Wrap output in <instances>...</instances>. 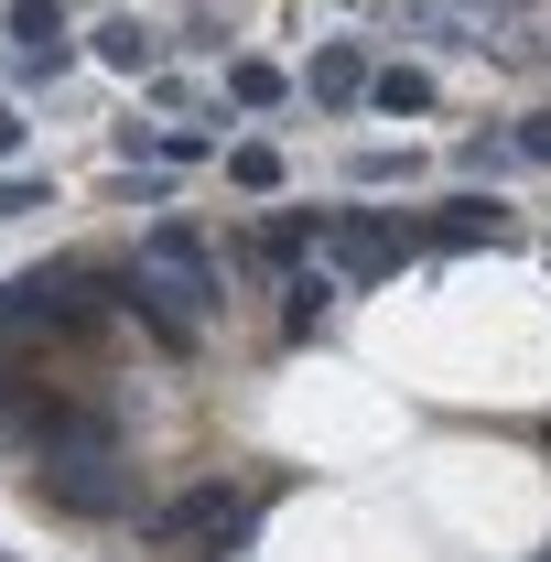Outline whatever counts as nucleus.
Masks as SVG:
<instances>
[{
	"mask_svg": "<svg viewBox=\"0 0 551 562\" xmlns=\"http://www.w3.org/2000/svg\"><path fill=\"white\" fill-rule=\"evenodd\" d=\"M44 497H66V508H131V476H120L109 422H55V432H44Z\"/></svg>",
	"mask_w": 551,
	"mask_h": 562,
	"instance_id": "f257e3e1",
	"label": "nucleus"
},
{
	"mask_svg": "<svg viewBox=\"0 0 551 562\" xmlns=\"http://www.w3.org/2000/svg\"><path fill=\"white\" fill-rule=\"evenodd\" d=\"M140 260L173 281V314H206V303H216V271H206V249H195V227H151Z\"/></svg>",
	"mask_w": 551,
	"mask_h": 562,
	"instance_id": "f03ea898",
	"label": "nucleus"
},
{
	"mask_svg": "<svg viewBox=\"0 0 551 562\" xmlns=\"http://www.w3.org/2000/svg\"><path fill=\"white\" fill-rule=\"evenodd\" d=\"M325 249H336L346 271H390V260H401V238H390V227H368V216H336V227H325Z\"/></svg>",
	"mask_w": 551,
	"mask_h": 562,
	"instance_id": "7ed1b4c3",
	"label": "nucleus"
},
{
	"mask_svg": "<svg viewBox=\"0 0 551 562\" xmlns=\"http://www.w3.org/2000/svg\"><path fill=\"white\" fill-rule=\"evenodd\" d=\"M238 519H249V508H238L227 487H195V497H173V508H162V530H238Z\"/></svg>",
	"mask_w": 551,
	"mask_h": 562,
	"instance_id": "20e7f679",
	"label": "nucleus"
},
{
	"mask_svg": "<svg viewBox=\"0 0 551 562\" xmlns=\"http://www.w3.org/2000/svg\"><path fill=\"white\" fill-rule=\"evenodd\" d=\"M412 33H443V22H497V0H401Z\"/></svg>",
	"mask_w": 551,
	"mask_h": 562,
	"instance_id": "39448f33",
	"label": "nucleus"
},
{
	"mask_svg": "<svg viewBox=\"0 0 551 562\" xmlns=\"http://www.w3.org/2000/svg\"><path fill=\"white\" fill-rule=\"evenodd\" d=\"M368 98L401 120V109H432V76H421V66H390V76H368Z\"/></svg>",
	"mask_w": 551,
	"mask_h": 562,
	"instance_id": "423d86ee",
	"label": "nucleus"
},
{
	"mask_svg": "<svg viewBox=\"0 0 551 562\" xmlns=\"http://www.w3.org/2000/svg\"><path fill=\"white\" fill-rule=\"evenodd\" d=\"M11 33H22L33 55H66V22H55V0H22V11H11Z\"/></svg>",
	"mask_w": 551,
	"mask_h": 562,
	"instance_id": "0eeeda50",
	"label": "nucleus"
},
{
	"mask_svg": "<svg viewBox=\"0 0 551 562\" xmlns=\"http://www.w3.org/2000/svg\"><path fill=\"white\" fill-rule=\"evenodd\" d=\"M357 87H368V66H357V55H314V98H357Z\"/></svg>",
	"mask_w": 551,
	"mask_h": 562,
	"instance_id": "6e6552de",
	"label": "nucleus"
},
{
	"mask_svg": "<svg viewBox=\"0 0 551 562\" xmlns=\"http://www.w3.org/2000/svg\"><path fill=\"white\" fill-rule=\"evenodd\" d=\"M519 151H530V162H551V120H530V131H519Z\"/></svg>",
	"mask_w": 551,
	"mask_h": 562,
	"instance_id": "1a4fd4ad",
	"label": "nucleus"
},
{
	"mask_svg": "<svg viewBox=\"0 0 551 562\" xmlns=\"http://www.w3.org/2000/svg\"><path fill=\"white\" fill-rule=\"evenodd\" d=\"M11 151H22V109H0V162H11Z\"/></svg>",
	"mask_w": 551,
	"mask_h": 562,
	"instance_id": "9d476101",
	"label": "nucleus"
}]
</instances>
